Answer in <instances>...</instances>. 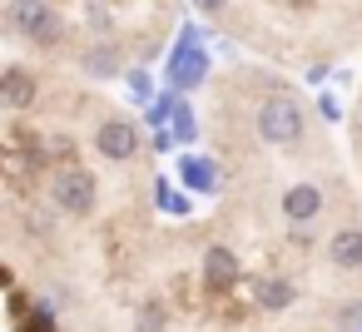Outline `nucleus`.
I'll use <instances>...</instances> for the list:
<instances>
[{
    "instance_id": "1",
    "label": "nucleus",
    "mask_w": 362,
    "mask_h": 332,
    "mask_svg": "<svg viewBox=\"0 0 362 332\" xmlns=\"http://www.w3.org/2000/svg\"><path fill=\"white\" fill-rule=\"evenodd\" d=\"M6 30L35 50H55L65 40V20L50 0H11L6 6Z\"/></svg>"
},
{
    "instance_id": "2",
    "label": "nucleus",
    "mask_w": 362,
    "mask_h": 332,
    "mask_svg": "<svg viewBox=\"0 0 362 332\" xmlns=\"http://www.w3.org/2000/svg\"><path fill=\"white\" fill-rule=\"evenodd\" d=\"M253 129H258V139H263V144L288 149V144H298V139H303L308 119H303V105H298L293 95H268V100L258 105V114H253Z\"/></svg>"
},
{
    "instance_id": "3",
    "label": "nucleus",
    "mask_w": 362,
    "mask_h": 332,
    "mask_svg": "<svg viewBox=\"0 0 362 332\" xmlns=\"http://www.w3.org/2000/svg\"><path fill=\"white\" fill-rule=\"evenodd\" d=\"M50 198H55L60 213H70V218H90L95 203H100V179H95L90 169L70 164V169H60V174L50 179Z\"/></svg>"
},
{
    "instance_id": "4",
    "label": "nucleus",
    "mask_w": 362,
    "mask_h": 332,
    "mask_svg": "<svg viewBox=\"0 0 362 332\" xmlns=\"http://www.w3.org/2000/svg\"><path fill=\"white\" fill-rule=\"evenodd\" d=\"M95 149H100V159H110V164H129V159L139 154V129H134V119H105V124L95 129Z\"/></svg>"
},
{
    "instance_id": "5",
    "label": "nucleus",
    "mask_w": 362,
    "mask_h": 332,
    "mask_svg": "<svg viewBox=\"0 0 362 332\" xmlns=\"http://www.w3.org/2000/svg\"><path fill=\"white\" fill-rule=\"evenodd\" d=\"M317 213H322V189H317V184L298 179V184H288V189H283V218H288L293 228L317 223Z\"/></svg>"
},
{
    "instance_id": "6",
    "label": "nucleus",
    "mask_w": 362,
    "mask_h": 332,
    "mask_svg": "<svg viewBox=\"0 0 362 332\" xmlns=\"http://www.w3.org/2000/svg\"><path fill=\"white\" fill-rule=\"evenodd\" d=\"M119 70H124V50H119L115 40H100V45L80 50V75H90V80H115Z\"/></svg>"
},
{
    "instance_id": "7",
    "label": "nucleus",
    "mask_w": 362,
    "mask_h": 332,
    "mask_svg": "<svg viewBox=\"0 0 362 332\" xmlns=\"http://www.w3.org/2000/svg\"><path fill=\"white\" fill-rule=\"evenodd\" d=\"M0 100H6V109H30L35 105V75L25 65H6V75H0Z\"/></svg>"
},
{
    "instance_id": "8",
    "label": "nucleus",
    "mask_w": 362,
    "mask_h": 332,
    "mask_svg": "<svg viewBox=\"0 0 362 332\" xmlns=\"http://www.w3.org/2000/svg\"><path fill=\"white\" fill-rule=\"evenodd\" d=\"M327 263L342 273H357L362 268V228H337L327 238Z\"/></svg>"
},
{
    "instance_id": "9",
    "label": "nucleus",
    "mask_w": 362,
    "mask_h": 332,
    "mask_svg": "<svg viewBox=\"0 0 362 332\" xmlns=\"http://www.w3.org/2000/svg\"><path fill=\"white\" fill-rule=\"evenodd\" d=\"M204 283H209V287L238 283V258H233L228 248H209V253H204Z\"/></svg>"
},
{
    "instance_id": "10",
    "label": "nucleus",
    "mask_w": 362,
    "mask_h": 332,
    "mask_svg": "<svg viewBox=\"0 0 362 332\" xmlns=\"http://www.w3.org/2000/svg\"><path fill=\"white\" fill-rule=\"evenodd\" d=\"M258 302H263L268 312L293 307V283H288V278H258Z\"/></svg>"
},
{
    "instance_id": "11",
    "label": "nucleus",
    "mask_w": 362,
    "mask_h": 332,
    "mask_svg": "<svg viewBox=\"0 0 362 332\" xmlns=\"http://www.w3.org/2000/svg\"><path fill=\"white\" fill-rule=\"evenodd\" d=\"M164 322H169L164 302H159V297H149V302L139 307V332H164Z\"/></svg>"
},
{
    "instance_id": "12",
    "label": "nucleus",
    "mask_w": 362,
    "mask_h": 332,
    "mask_svg": "<svg viewBox=\"0 0 362 332\" xmlns=\"http://www.w3.org/2000/svg\"><path fill=\"white\" fill-rule=\"evenodd\" d=\"M184 179H189L194 189H214V164H204V159H189V164H184Z\"/></svg>"
},
{
    "instance_id": "13",
    "label": "nucleus",
    "mask_w": 362,
    "mask_h": 332,
    "mask_svg": "<svg viewBox=\"0 0 362 332\" xmlns=\"http://www.w3.org/2000/svg\"><path fill=\"white\" fill-rule=\"evenodd\" d=\"M194 11H204V16H218V11H228V0H189Z\"/></svg>"
}]
</instances>
